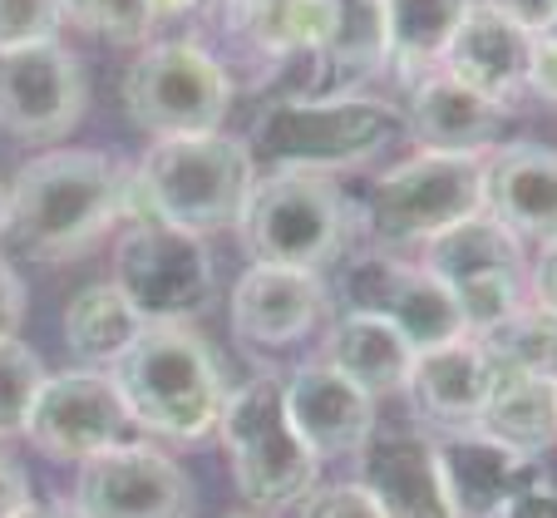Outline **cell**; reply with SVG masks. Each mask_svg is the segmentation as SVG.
Here are the masks:
<instances>
[{"label": "cell", "mask_w": 557, "mask_h": 518, "mask_svg": "<svg viewBox=\"0 0 557 518\" xmlns=\"http://www.w3.org/2000/svg\"><path fill=\"white\" fill-rule=\"evenodd\" d=\"M405 138V114L370 95H282L267 99L243 138L252 163L272 169H356Z\"/></svg>", "instance_id": "cell-3"}, {"label": "cell", "mask_w": 557, "mask_h": 518, "mask_svg": "<svg viewBox=\"0 0 557 518\" xmlns=\"http://www.w3.org/2000/svg\"><path fill=\"white\" fill-rule=\"evenodd\" d=\"M528 50H533V35L518 30L513 21H504L494 5L473 0L463 25L454 30L449 50H444L440 70H449L454 79H463L494 104L513 109V99L523 95L528 79Z\"/></svg>", "instance_id": "cell-21"}, {"label": "cell", "mask_w": 557, "mask_h": 518, "mask_svg": "<svg viewBox=\"0 0 557 518\" xmlns=\"http://www.w3.org/2000/svg\"><path fill=\"white\" fill-rule=\"evenodd\" d=\"M114 282L144 321H183L208 307L212 257L198 233L158 218H134L114 247Z\"/></svg>", "instance_id": "cell-10"}, {"label": "cell", "mask_w": 557, "mask_h": 518, "mask_svg": "<svg viewBox=\"0 0 557 518\" xmlns=\"http://www.w3.org/2000/svg\"><path fill=\"white\" fill-rule=\"evenodd\" d=\"M64 21L109 45H144L158 30L153 0H64Z\"/></svg>", "instance_id": "cell-30"}, {"label": "cell", "mask_w": 557, "mask_h": 518, "mask_svg": "<svg viewBox=\"0 0 557 518\" xmlns=\"http://www.w3.org/2000/svg\"><path fill=\"white\" fill-rule=\"evenodd\" d=\"M128 410L114 391V375L95 366L45 375L40 400L30 410L25 440L60 465H85L124 440Z\"/></svg>", "instance_id": "cell-13"}, {"label": "cell", "mask_w": 557, "mask_h": 518, "mask_svg": "<svg viewBox=\"0 0 557 518\" xmlns=\"http://www.w3.org/2000/svg\"><path fill=\"white\" fill-rule=\"evenodd\" d=\"M380 5H385L389 64H400L414 85L420 74L440 70L444 50H449L454 30L463 25L473 0H380Z\"/></svg>", "instance_id": "cell-27"}, {"label": "cell", "mask_w": 557, "mask_h": 518, "mask_svg": "<svg viewBox=\"0 0 557 518\" xmlns=\"http://www.w3.org/2000/svg\"><path fill=\"white\" fill-rule=\"evenodd\" d=\"M523 95L543 99V104H557V30L533 35V50H528Z\"/></svg>", "instance_id": "cell-33"}, {"label": "cell", "mask_w": 557, "mask_h": 518, "mask_svg": "<svg viewBox=\"0 0 557 518\" xmlns=\"http://www.w3.org/2000/svg\"><path fill=\"white\" fill-rule=\"evenodd\" d=\"M5 233L35 257H74L134 208V173L89 148H50L11 183Z\"/></svg>", "instance_id": "cell-1"}, {"label": "cell", "mask_w": 557, "mask_h": 518, "mask_svg": "<svg viewBox=\"0 0 557 518\" xmlns=\"http://www.w3.org/2000/svg\"><path fill=\"white\" fill-rule=\"evenodd\" d=\"M227 518H262V514H227Z\"/></svg>", "instance_id": "cell-42"}, {"label": "cell", "mask_w": 557, "mask_h": 518, "mask_svg": "<svg viewBox=\"0 0 557 518\" xmlns=\"http://www.w3.org/2000/svg\"><path fill=\"white\" fill-rule=\"evenodd\" d=\"M508 109L454 79L449 70H430L410 85V114L405 134H414L424 148L440 153H494L504 134Z\"/></svg>", "instance_id": "cell-20"}, {"label": "cell", "mask_w": 557, "mask_h": 518, "mask_svg": "<svg viewBox=\"0 0 557 518\" xmlns=\"http://www.w3.org/2000/svg\"><path fill=\"white\" fill-rule=\"evenodd\" d=\"M227 64L198 40H158L144 45L134 64L124 70V109L144 134H212L232 114Z\"/></svg>", "instance_id": "cell-8"}, {"label": "cell", "mask_w": 557, "mask_h": 518, "mask_svg": "<svg viewBox=\"0 0 557 518\" xmlns=\"http://www.w3.org/2000/svg\"><path fill=\"white\" fill-rule=\"evenodd\" d=\"M504 518H557V484L547 474H533L513 494V504H508Z\"/></svg>", "instance_id": "cell-37"}, {"label": "cell", "mask_w": 557, "mask_h": 518, "mask_svg": "<svg viewBox=\"0 0 557 518\" xmlns=\"http://www.w3.org/2000/svg\"><path fill=\"white\" fill-rule=\"evenodd\" d=\"M528 301H537L557 317V237L537 243V257L528 262Z\"/></svg>", "instance_id": "cell-36"}, {"label": "cell", "mask_w": 557, "mask_h": 518, "mask_svg": "<svg viewBox=\"0 0 557 518\" xmlns=\"http://www.w3.org/2000/svg\"><path fill=\"white\" fill-rule=\"evenodd\" d=\"M193 11H198V0H153L158 25H163V21H178V15H193Z\"/></svg>", "instance_id": "cell-39"}, {"label": "cell", "mask_w": 557, "mask_h": 518, "mask_svg": "<svg viewBox=\"0 0 557 518\" xmlns=\"http://www.w3.org/2000/svg\"><path fill=\"white\" fill-rule=\"evenodd\" d=\"M434 455H440L444 494L459 518H504L518 489L533 474H543L537 459L513 455L479 430H454L434 440Z\"/></svg>", "instance_id": "cell-18"}, {"label": "cell", "mask_w": 557, "mask_h": 518, "mask_svg": "<svg viewBox=\"0 0 557 518\" xmlns=\"http://www.w3.org/2000/svg\"><path fill=\"white\" fill-rule=\"evenodd\" d=\"M64 0H0V54L60 40Z\"/></svg>", "instance_id": "cell-31"}, {"label": "cell", "mask_w": 557, "mask_h": 518, "mask_svg": "<svg viewBox=\"0 0 557 518\" xmlns=\"http://www.w3.org/2000/svg\"><path fill=\"white\" fill-rule=\"evenodd\" d=\"M218 21L262 60H296L326 45L336 0H218Z\"/></svg>", "instance_id": "cell-23"}, {"label": "cell", "mask_w": 557, "mask_h": 518, "mask_svg": "<svg viewBox=\"0 0 557 518\" xmlns=\"http://www.w3.org/2000/svg\"><path fill=\"white\" fill-rule=\"evenodd\" d=\"M218 434L232 459V479L257 514H286L315 489L321 459L296 434L282 381L272 375H257L243 391H227Z\"/></svg>", "instance_id": "cell-6"}, {"label": "cell", "mask_w": 557, "mask_h": 518, "mask_svg": "<svg viewBox=\"0 0 557 518\" xmlns=\"http://www.w3.org/2000/svg\"><path fill=\"white\" fill-rule=\"evenodd\" d=\"M252 183L257 163L243 138L222 134V128L173 134L158 138L134 169V212L202 237L218 227H237Z\"/></svg>", "instance_id": "cell-4"}, {"label": "cell", "mask_w": 557, "mask_h": 518, "mask_svg": "<svg viewBox=\"0 0 557 518\" xmlns=\"http://www.w3.org/2000/svg\"><path fill=\"white\" fill-rule=\"evenodd\" d=\"M79 518H193V479L153 444H124L85 459L74 479Z\"/></svg>", "instance_id": "cell-11"}, {"label": "cell", "mask_w": 557, "mask_h": 518, "mask_svg": "<svg viewBox=\"0 0 557 518\" xmlns=\"http://www.w3.org/2000/svg\"><path fill=\"white\" fill-rule=\"evenodd\" d=\"M114 391L128 410V424L173 444H198L218 434L227 385L202 346L198 331L183 321H148L138 341L109 366Z\"/></svg>", "instance_id": "cell-2"}, {"label": "cell", "mask_w": 557, "mask_h": 518, "mask_svg": "<svg viewBox=\"0 0 557 518\" xmlns=\"http://www.w3.org/2000/svg\"><path fill=\"white\" fill-rule=\"evenodd\" d=\"M484 159L488 153H440L420 148L414 159L380 173L370 188V237L385 247H414L449 233L454 222L484 212Z\"/></svg>", "instance_id": "cell-7"}, {"label": "cell", "mask_w": 557, "mask_h": 518, "mask_svg": "<svg viewBox=\"0 0 557 518\" xmlns=\"http://www.w3.org/2000/svg\"><path fill=\"white\" fill-rule=\"evenodd\" d=\"M360 484L385 518H459L444 494L440 455L424 434H375L360 449Z\"/></svg>", "instance_id": "cell-19"}, {"label": "cell", "mask_w": 557, "mask_h": 518, "mask_svg": "<svg viewBox=\"0 0 557 518\" xmlns=\"http://www.w3.org/2000/svg\"><path fill=\"white\" fill-rule=\"evenodd\" d=\"M148 321L138 307L119 292V282H89L85 292L64 307V346L95 370H109L128 346L138 341Z\"/></svg>", "instance_id": "cell-26"}, {"label": "cell", "mask_w": 557, "mask_h": 518, "mask_svg": "<svg viewBox=\"0 0 557 518\" xmlns=\"http://www.w3.org/2000/svg\"><path fill=\"white\" fill-rule=\"evenodd\" d=\"M15 518H79V514H74V508H64V504H35V498H30V504H25Z\"/></svg>", "instance_id": "cell-40"}, {"label": "cell", "mask_w": 557, "mask_h": 518, "mask_svg": "<svg viewBox=\"0 0 557 518\" xmlns=\"http://www.w3.org/2000/svg\"><path fill=\"white\" fill-rule=\"evenodd\" d=\"M484 212L518 243L557 237V148L498 144L484 159Z\"/></svg>", "instance_id": "cell-17"}, {"label": "cell", "mask_w": 557, "mask_h": 518, "mask_svg": "<svg viewBox=\"0 0 557 518\" xmlns=\"http://www.w3.org/2000/svg\"><path fill=\"white\" fill-rule=\"evenodd\" d=\"M282 395L296 434L321 465L341 455H360L375 440V400L360 385H350L341 370H331L326 360L292 370V381H282Z\"/></svg>", "instance_id": "cell-15"}, {"label": "cell", "mask_w": 557, "mask_h": 518, "mask_svg": "<svg viewBox=\"0 0 557 518\" xmlns=\"http://www.w3.org/2000/svg\"><path fill=\"white\" fill-rule=\"evenodd\" d=\"M5 212H11V188L0 183V233H5Z\"/></svg>", "instance_id": "cell-41"}, {"label": "cell", "mask_w": 557, "mask_h": 518, "mask_svg": "<svg viewBox=\"0 0 557 518\" xmlns=\"http://www.w3.org/2000/svg\"><path fill=\"white\" fill-rule=\"evenodd\" d=\"M45 375H50V370L40 366V356H35L21 336L0 341V440L25 434L35 400H40Z\"/></svg>", "instance_id": "cell-29"}, {"label": "cell", "mask_w": 557, "mask_h": 518, "mask_svg": "<svg viewBox=\"0 0 557 518\" xmlns=\"http://www.w3.org/2000/svg\"><path fill=\"white\" fill-rule=\"evenodd\" d=\"M346 296H350V311L385 317L414 350H430V346H444V341L469 336L454 292L424 262L360 257L346 272Z\"/></svg>", "instance_id": "cell-14"}, {"label": "cell", "mask_w": 557, "mask_h": 518, "mask_svg": "<svg viewBox=\"0 0 557 518\" xmlns=\"http://www.w3.org/2000/svg\"><path fill=\"white\" fill-rule=\"evenodd\" d=\"M424 267L440 276L459 301V317L469 336H484L488 326L528 301V257L523 243L488 212L469 222H454L449 233L424 243Z\"/></svg>", "instance_id": "cell-9"}, {"label": "cell", "mask_w": 557, "mask_h": 518, "mask_svg": "<svg viewBox=\"0 0 557 518\" xmlns=\"http://www.w3.org/2000/svg\"><path fill=\"white\" fill-rule=\"evenodd\" d=\"M488 391H494V360L479 346V336H459L420 350L410 385H405L414 415H424L430 424H449V430H473V420L488 405Z\"/></svg>", "instance_id": "cell-22"}, {"label": "cell", "mask_w": 557, "mask_h": 518, "mask_svg": "<svg viewBox=\"0 0 557 518\" xmlns=\"http://www.w3.org/2000/svg\"><path fill=\"white\" fill-rule=\"evenodd\" d=\"M326 311V286L301 267H267L252 262L243 282L232 286V331L247 346L282 350L301 341Z\"/></svg>", "instance_id": "cell-16"}, {"label": "cell", "mask_w": 557, "mask_h": 518, "mask_svg": "<svg viewBox=\"0 0 557 518\" xmlns=\"http://www.w3.org/2000/svg\"><path fill=\"white\" fill-rule=\"evenodd\" d=\"M420 350L389 326L385 317H370V311H346V317L331 326L326 336V366L341 370L350 385L370 395V400H385V395H405L410 385V370Z\"/></svg>", "instance_id": "cell-24"}, {"label": "cell", "mask_w": 557, "mask_h": 518, "mask_svg": "<svg viewBox=\"0 0 557 518\" xmlns=\"http://www.w3.org/2000/svg\"><path fill=\"white\" fill-rule=\"evenodd\" d=\"M85 104L89 85L79 54L60 40L0 54V128L11 138L54 144L85 119Z\"/></svg>", "instance_id": "cell-12"}, {"label": "cell", "mask_w": 557, "mask_h": 518, "mask_svg": "<svg viewBox=\"0 0 557 518\" xmlns=\"http://www.w3.org/2000/svg\"><path fill=\"white\" fill-rule=\"evenodd\" d=\"M473 430L523 459H543L557 444V381L498 375L494 370V391H488V405L473 420Z\"/></svg>", "instance_id": "cell-25"}, {"label": "cell", "mask_w": 557, "mask_h": 518, "mask_svg": "<svg viewBox=\"0 0 557 518\" xmlns=\"http://www.w3.org/2000/svg\"><path fill=\"white\" fill-rule=\"evenodd\" d=\"M296 518H385L380 504L370 498V489L360 484H326V489H311V494L296 504Z\"/></svg>", "instance_id": "cell-32"}, {"label": "cell", "mask_w": 557, "mask_h": 518, "mask_svg": "<svg viewBox=\"0 0 557 518\" xmlns=\"http://www.w3.org/2000/svg\"><path fill=\"white\" fill-rule=\"evenodd\" d=\"M350 222H356V212L326 173L272 169L247 193L237 233H243L252 262L321 272L346 252Z\"/></svg>", "instance_id": "cell-5"}, {"label": "cell", "mask_w": 557, "mask_h": 518, "mask_svg": "<svg viewBox=\"0 0 557 518\" xmlns=\"http://www.w3.org/2000/svg\"><path fill=\"white\" fill-rule=\"evenodd\" d=\"M498 375H533V381H557V317L537 301L513 307L498 326L479 336Z\"/></svg>", "instance_id": "cell-28"}, {"label": "cell", "mask_w": 557, "mask_h": 518, "mask_svg": "<svg viewBox=\"0 0 557 518\" xmlns=\"http://www.w3.org/2000/svg\"><path fill=\"white\" fill-rule=\"evenodd\" d=\"M484 5H494L504 21H513L528 35L557 30V0H484Z\"/></svg>", "instance_id": "cell-35"}, {"label": "cell", "mask_w": 557, "mask_h": 518, "mask_svg": "<svg viewBox=\"0 0 557 518\" xmlns=\"http://www.w3.org/2000/svg\"><path fill=\"white\" fill-rule=\"evenodd\" d=\"M25 307H30V292H25L21 272H15L5 257H0V341L21 336L25 326Z\"/></svg>", "instance_id": "cell-34"}, {"label": "cell", "mask_w": 557, "mask_h": 518, "mask_svg": "<svg viewBox=\"0 0 557 518\" xmlns=\"http://www.w3.org/2000/svg\"><path fill=\"white\" fill-rule=\"evenodd\" d=\"M30 504V474L0 449V518H15Z\"/></svg>", "instance_id": "cell-38"}]
</instances>
